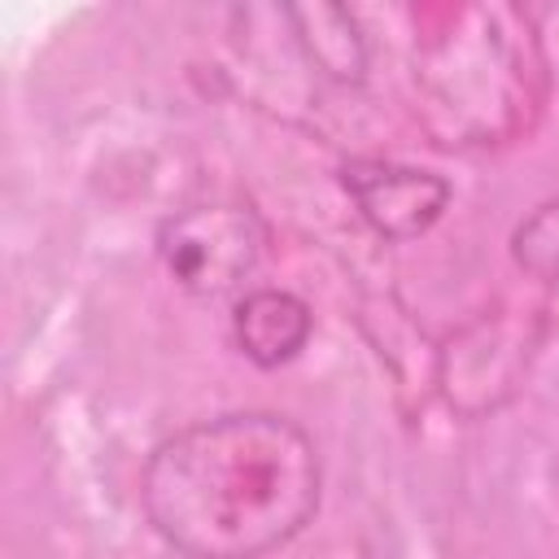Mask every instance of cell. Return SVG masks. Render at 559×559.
<instances>
[{
	"label": "cell",
	"instance_id": "1",
	"mask_svg": "<svg viewBox=\"0 0 559 559\" xmlns=\"http://www.w3.org/2000/svg\"><path fill=\"white\" fill-rule=\"evenodd\" d=\"M144 515L188 559H262L319 507V450L284 415L236 411L166 437L140 480Z\"/></svg>",
	"mask_w": 559,
	"mask_h": 559
},
{
	"label": "cell",
	"instance_id": "5",
	"mask_svg": "<svg viewBox=\"0 0 559 559\" xmlns=\"http://www.w3.org/2000/svg\"><path fill=\"white\" fill-rule=\"evenodd\" d=\"M515 258L542 280L559 275V201L542 205L520 231H515Z\"/></svg>",
	"mask_w": 559,
	"mask_h": 559
},
{
	"label": "cell",
	"instance_id": "3",
	"mask_svg": "<svg viewBox=\"0 0 559 559\" xmlns=\"http://www.w3.org/2000/svg\"><path fill=\"white\" fill-rule=\"evenodd\" d=\"M345 188L358 205V214L393 240L419 236L432 227L450 201V183L437 179L432 170L415 166H393V162H349L345 166Z\"/></svg>",
	"mask_w": 559,
	"mask_h": 559
},
{
	"label": "cell",
	"instance_id": "2",
	"mask_svg": "<svg viewBox=\"0 0 559 559\" xmlns=\"http://www.w3.org/2000/svg\"><path fill=\"white\" fill-rule=\"evenodd\" d=\"M266 245V227L245 205H192L157 227V258L192 297L236 293Z\"/></svg>",
	"mask_w": 559,
	"mask_h": 559
},
{
	"label": "cell",
	"instance_id": "4",
	"mask_svg": "<svg viewBox=\"0 0 559 559\" xmlns=\"http://www.w3.org/2000/svg\"><path fill=\"white\" fill-rule=\"evenodd\" d=\"M310 306L284 288H253L236 301L231 336L258 367H284L293 362L310 341Z\"/></svg>",
	"mask_w": 559,
	"mask_h": 559
}]
</instances>
